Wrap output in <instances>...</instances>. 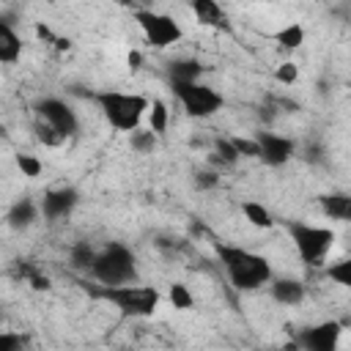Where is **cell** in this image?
Instances as JSON below:
<instances>
[{
	"label": "cell",
	"instance_id": "cell-28",
	"mask_svg": "<svg viewBox=\"0 0 351 351\" xmlns=\"http://www.w3.org/2000/svg\"><path fill=\"white\" fill-rule=\"evenodd\" d=\"M296 77H299V71H296V63H282V66H277V71H274V80L277 82H285V85H291V82H296Z\"/></svg>",
	"mask_w": 351,
	"mask_h": 351
},
{
	"label": "cell",
	"instance_id": "cell-23",
	"mask_svg": "<svg viewBox=\"0 0 351 351\" xmlns=\"http://www.w3.org/2000/svg\"><path fill=\"white\" fill-rule=\"evenodd\" d=\"M239 156H241V154L236 151L233 140H217V162H219V165H233Z\"/></svg>",
	"mask_w": 351,
	"mask_h": 351
},
{
	"label": "cell",
	"instance_id": "cell-12",
	"mask_svg": "<svg viewBox=\"0 0 351 351\" xmlns=\"http://www.w3.org/2000/svg\"><path fill=\"white\" fill-rule=\"evenodd\" d=\"M192 14L197 16V22L208 25V27H219V30H230L228 14L222 11V5L217 0H192Z\"/></svg>",
	"mask_w": 351,
	"mask_h": 351
},
{
	"label": "cell",
	"instance_id": "cell-8",
	"mask_svg": "<svg viewBox=\"0 0 351 351\" xmlns=\"http://www.w3.org/2000/svg\"><path fill=\"white\" fill-rule=\"evenodd\" d=\"M36 110H38V118L47 121L49 126H55L63 137H71L77 132V115H74V110L66 101H60V99H44V101H38Z\"/></svg>",
	"mask_w": 351,
	"mask_h": 351
},
{
	"label": "cell",
	"instance_id": "cell-3",
	"mask_svg": "<svg viewBox=\"0 0 351 351\" xmlns=\"http://www.w3.org/2000/svg\"><path fill=\"white\" fill-rule=\"evenodd\" d=\"M99 299L110 302L118 307L121 315H129V318H145V315H154L156 304H159V291L156 288H148V285H104L101 291H96Z\"/></svg>",
	"mask_w": 351,
	"mask_h": 351
},
{
	"label": "cell",
	"instance_id": "cell-5",
	"mask_svg": "<svg viewBox=\"0 0 351 351\" xmlns=\"http://www.w3.org/2000/svg\"><path fill=\"white\" fill-rule=\"evenodd\" d=\"M291 241L304 263H321L324 255L332 250L335 233L329 228H315L307 222H291Z\"/></svg>",
	"mask_w": 351,
	"mask_h": 351
},
{
	"label": "cell",
	"instance_id": "cell-19",
	"mask_svg": "<svg viewBox=\"0 0 351 351\" xmlns=\"http://www.w3.org/2000/svg\"><path fill=\"white\" fill-rule=\"evenodd\" d=\"M274 38H277V44L282 49H296L304 41V30H302V25H285Z\"/></svg>",
	"mask_w": 351,
	"mask_h": 351
},
{
	"label": "cell",
	"instance_id": "cell-18",
	"mask_svg": "<svg viewBox=\"0 0 351 351\" xmlns=\"http://www.w3.org/2000/svg\"><path fill=\"white\" fill-rule=\"evenodd\" d=\"M241 211H244L247 222H250V225H255V228H271V225H274L271 214H269L261 203H255V200H247V203L241 206Z\"/></svg>",
	"mask_w": 351,
	"mask_h": 351
},
{
	"label": "cell",
	"instance_id": "cell-15",
	"mask_svg": "<svg viewBox=\"0 0 351 351\" xmlns=\"http://www.w3.org/2000/svg\"><path fill=\"white\" fill-rule=\"evenodd\" d=\"M203 66L197 60H173L167 66V80L170 82H197Z\"/></svg>",
	"mask_w": 351,
	"mask_h": 351
},
{
	"label": "cell",
	"instance_id": "cell-25",
	"mask_svg": "<svg viewBox=\"0 0 351 351\" xmlns=\"http://www.w3.org/2000/svg\"><path fill=\"white\" fill-rule=\"evenodd\" d=\"M170 302H173V307H178V310H189V307H192V293L186 291V285L176 282V285L170 288Z\"/></svg>",
	"mask_w": 351,
	"mask_h": 351
},
{
	"label": "cell",
	"instance_id": "cell-34",
	"mask_svg": "<svg viewBox=\"0 0 351 351\" xmlns=\"http://www.w3.org/2000/svg\"><path fill=\"white\" fill-rule=\"evenodd\" d=\"M304 156H307L310 162H321V148H318V145H313V148H310Z\"/></svg>",
	"mask_w": 351,
	"mask_h": 351
},
{
	"label": "cell",
	"instance_id": "cell-13",
	"mask_svg": "<svg viewBox=\"0 0 351 351\" xmlns=\"http://www.w3.org/2000/svg\"><path fill=\"white\" fill-rule=\"evenodd\" d=\"M271 296L280 302V304H299L304 299V285L299 280H274L271 282Z\"/></svg>",
	"mask_w": 351,
	"mask_h": 351
},
{
	"label": "cell",
	"instance_id": "cell-7",
	"mask_svg": "<svg viewBox=\"0 0 351 351\" xmlns=\"http://www.w3.org/2000/svg\"><path fill=\"white\" fill-rule=\"evenodd\" d=\"M134 19H137V25H140V30H143V36L148 38L151 47L165 49V47H170V44H176V41L181 38V27H178L167 14L137 11Z\"/></svg>",
	"mask_w": 351,
	"mask_h": 351
},
{
	"label": "cell",
	"instance_id": "cell-1",
	"mask_svg": "<svg viewBox=\"0 0 351 351\" xmlns=\"http://www.w3.org/2000/svg\"><path fill=\"white\" fill-rule=\"evenodd\" d=\"M217 255L228 271V280L239 291H255L271 280V266L263 255H255L241 247H228V244H217Z\"/></svg>",
	"mask_w": 351,
	"mask_h": 351
},
{
	"label": "cell",
	"instance_id": "cell-14",
	"mask_svg": "<svg viewBox=\"0 0 351 351\" xmlns=\"http://www.w3.org/2000/svg\"><path fill=\"white\" fill-rule=\"evenodd\" d=\"M22 55V38L11 30L8 22H0V60L3 63H16Z\"/></svg>",
	"mask_w": 351,
	"mask_h": 351
},
{
	"label": "cell",
	"instance_id": "cell-33",
	"mask_svg": "<svg viewBox=\"0 0 351 351\" xmlns=\"http://www.w3.org/2000/svg\"><path fill=\"white\" fill-rule=\"evenodd\" d=\"M140 63H143V55H140V52H129V69H132V71H137V69H140Z\"/></svg>",
	"mask_w": 351,
	"mask_h": 351
},
{
	"label": "cell",
	"instance_id": "cell-4",
	"mask_svg": "<svg viewBox=\"0 0 351 351\" xmlns=\"http://www.w3.org/2000/svg\"><path fill=\"white\" fill-rule=\"evenodd\" d=\"M90 271L101 285L129 282V280H134V255L123 244H110L104 252L96 255Z\"/></svg>",
	"mask_w": 351,
	"mask_h": 351
},
{
	"label": "cell",
	"instance_id": "cell-32",
	"mask_svg": "<svg viewBox=\"0 0 351 351\" xmlns=\"http://www.w3.org/2000/svg\"><path fill=\"white\" fill-rule=\"evenodd\" d=\"M30 285H33L36 291H47V288H49V280H47V277H41V274L36 271V274L30 277Z\"/></svg>",
	"mask_w": 351,
	"mask_h": 351
},
{
	"label": "cell",
	"instance_id": "cell-22",
	"mask_svg": "<svg viewBox=\"0 0 351 351\" xmlns=\"http://www.w3.org/2000/svg\"><path fill=\"white\" fill-rule=\"evenodd\" d=\"M326 277L335 280L337 285L351 288V258H348V261H340V263H332V266L326 269Z\"/></svg>",
	"mask_w": 351,
	"mask_h": 351
},
{
	"label": "cell",
	"instance_id": "cell-27",
	"mask_svg": "<svg viewBox=\"0 0 351 351\" xmlns=\"http://www.w3.org/2000/svg\"><path fill=\"white\" fill-rule=\"evenodd\" d=\"M16 165H19L22 176H27V178H36V176H41V162H38L36 156L19 154V156H16Z\"/></svg>",
	"mask_w": 351,
	"mask_h": 351
},
{
	"label": "cell",
	"instance_id": "cell-24",
	"mask_svg": "<svg viewBox=\"0 0 351 351\" xmlns=\"http://www.w3.org/2000/svg\"><path fill=\"white\" fill-rule=\"evenodd\" d=\"M36 137L44 143V145H58L60 140H63V134L55 129V126H49L47 121H41V123H36Z\"/></svg>",
	"mask_w": 351,
	"mask_h": 351
},
{
	"label": "cell",
	"instance_id": "cell-9",
	"mask_svg": "<svg viewBox=\"0 0 351 351\" xmlns=\"http://www.w3.org/2000/svg\"><path fill=\"white\" fill-rule=\"evenodd\" d=\"M340 340V324L337 321H324V324H315V326H307L302 335H299V343L310 351H332Z\"/></svg>",
	"mask_w": 351,
	"mask_h": 351
},
{
	"label": "cell",
	"instance_id": "cell-6",
	"mask_svg": "<svg viewBox=\"0 0 351 351\" xmlns=\"http://www.w3.org/2000/svg\"><path fill=\"white\" fill-rule=\"evenodd\" d=\"M170 88L192 118H208L222 107V96L203 82H170Z\"/></svg>",
	"mask_w": 351,
	"mask_h": 351
},
{
	"label": "cell",
	"instance_id": "cell-35",
	"mask_svg": "<svg viewBox=\"0 0 351 351\" xmlns=\"http://www.w3.org/2000/svg\"><path fill=\"white\" fill-rule=\"evenodd\" d=\"M346 222H351V211H348V219H346Z\"/></svg>",
	"mask_w": 351,
	"mask_h": 351
},
{
	"label": "cell",
	"instance_id": "cell-31",
	"mask_svg": "<svg viewBox=\"0 0 351 351\" xmlns=\"http://www.w3.org/2000/svg\"><path fill=\"white\" fill-rule=\"evenodd\" d=\"M195 184H197L200 189H208V186H214V184H217V176H214V173H197Z\"/></svg>",
	"mask_w": 351,
	"mask_h": 351
},
{
	"label": "cell",
	"instance_id": "cell-11",
	"mask_svg": "<svg viewBox=\"0 0 351 351\" xmlns=\"http://www.w3.org/2000/svg\"><path fill=\"white\" fill-rule=\"evenodd\" d=\"M77 200H80V195H77V189H74V186L49 189V192L44 195L41 211H44V217H47V219H60V217H66V214L77 206Z\"/></svg>",
	"mask_w": 351,
	"mask_h": 351
},
{
	"label": "cell",
	"instance_id": "cell-2",
	"mask_svg": "<svg viewBox=\"0 0 351 351\" xmlns=\"http://www.w3.org/2000/svg\"><path fill=\"white\" fill-rule=\"evenodd\" d=\"M96 101L104 112V118L121 129V132H134L143 121V112L151 110L148 99L145 96H137V93H118V90H101L96 93Z\"/></svg>",
	"mask_w": 351,
	"mask_h": 351
},
{
	"label": "cell",
	"instance_id": "cell-16",
	"mask_svg": "<svg viewBox=\"0 0 351 351\" xmlns=\"http://www.w3.org/2000/svg\"><path fill=\"white\" fill-rule=\"evenodd\" d=\"M321 208L326 217L332 219H348V211H351V195H321Z\"/></svg>",
	"mask_w": 351,
	"mask_h": 351
},
{
	"label": "cell",
	"instance_id": "cell-26",
	"mask_svg": "<svg viewBox=\"0 0 351 351\" xmlns=\"http://www.w3.org/2000/svg\"><path fill=\"white\" fill-rule=\"evenodd\" d=\"M151 129H154L156 134H162V132L167 129V110H165L162 101H154V104H151Z\"/></svg>",
	"mask_w": 351,
	"mask_h": 351
},
{
	"label": "cell",
	"instance_id": "cell-21",
	"mask_svg": "<svg viewBox=\"0 0 351 351\" xmlns=\"http://www.w3.org/2000/svg\"><path fill=\"white\" fill-rule=\"evenodd\" d=\"M156 132L151 129V132H140V129H134V132H129V145L137 151V154H148V151H154V145H156V137H154Z\"/></svg>",
	"mask_w": 351,
	"mask_h": 351
},
{
	"label": "cell",
	"instance_id": "cell-29",
	"mask_svg": "<svg viewBox=\"0 0 351 351\" xmlns=\"http://www.w3.org/2000/svg\"><path fill=\"white\" fill-rule=\"evenodd\" d=\"M233 145H236V151H239L241 156H261V145H258V140H241V137H236Z\"/></svg>",
	"mask_w": 351,
	"mask_h": 351
},
{
	"label": "cell",
	"instance_id": "cell-17",
	"mask_svg": "<svg viewBox=\"0 0 351 351\" xmlns=\"http://www.w3.org/2000/svg\"><path fill=\"white\" fill-rule=\"evenodd\" d=\"M33 219H36V206H33V200H27V197L16 200V203L11 206V211H8V225H11V228H27Z\"/></svg>",
	"mask_w": 351,
	"mask_h": 351
},
{
	"label": "cell",
	"instance_id": "cell-20",
	"mask_svg": "<svg viewBox=\"0 0 351 351\" xmlns=\"http://www.w3.org/2000/svg\"><path fill=\"white\" fill-rule=\"evenodd\" d=\"M93 261H96V252L88 241H80V244L71 247V266L74 269H90Z\"/></svg>",
	"mask_w": 351,
	"mask_h": 351
},
{
	"label": "cell",
	"instance_id": "cell-30",
	"mask_svg": "<svg viewBox=\"0 0 351 351\" xmlns=\"http://www.w3.org/2000/svg\"><path fill=\"white\" fill-rule=\"evenodd\" d=\"M22 346V337L16 335H0V351H16Z\"/></svg>",
	"mask_w": 351,
	"mask_h": 351
},
{
	"label": "cell",
	"instance_id": "cell-10",
	"mask_svg": "<svg viewBox=\"0 0 351 351\" xmlns=\"http://www.w3.org/2000/svg\"><path fill=\"white\" fill-rule=\"evenodd\" d=\"M255 140L261 145V156L258 159H263L271 167L285 165L293 156V140H288V137H280V134H271V132H261Z\"/></svg>",
	"mask_w": 351,
	"mask_h": 351
}]
</instances>
